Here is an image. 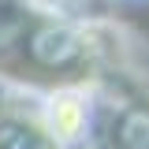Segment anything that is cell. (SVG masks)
<instances>
[{
    "instance_id": "6da1fadb",
    "label": "cell",
    "mask_w": 149,
    "mask_h": 149,
    "mask_svg": "<svg viewBox=\"0 0 149 149\" xmlns=\"http://www.w3.org/2000/svg\"><path fill=\"white\" fill-rule=\"evenodd\" d=\"M138 37L108 15H78L45 0H0V82L45 93L67 82H97L123 63Z\"/></svg>"
},
{
    "instance_id": "7a4b0ae2",
    "label": "cell",
    "mask_w": 149,
    "mask_h": 149,
    "mask_svg": "<svg viewBox=\"0 0 149 149\" xmlns=\"http://www.w3.org/2000/svg\"><path fill=\"white\" fill-rule=\"evenodd\" d=\"M97 116L90 149H149V67L138 49L97 74Z\"/></svg>"
},
{
    "instance_id": "3957f363",
    "label": "cell",
    "mask_w": 149,
    "mask_h": 149,
    "mask_svg": "<svg viewBox=\"0 0 149 149\" xmlns=\"http://www.w3.org/2000/svg\"><path fill=\"white\" fill-rule=\"evenodd\" d=\"M41 112L52 138L63 149H90L93 116H97V86L93 82H67L41 93Z\"/></svg>"
},
{
    "instance_id": "277c9868",
    "label": "cell",
    "mask_w": 149,
    "mask_h": 149,
    "mask_svg": "<svg viewBox=\"0 0 149 149\" xmlns=\"http://www.w3.org/2000/svg\"><path fill=\"white\" fill-rule=\"evenodd\" d=\"M0 149H63L41 112V93L0 82Z\"/></svg>"
},
{
    "instance_id": "5b68a950",
    "label": "cell",
    "mask_w": 149,
    "mask_h": 149,
    "mask_svg": "<svg viewBox=\"0 0 149 149\" xmlns=\"http://www.w3.org/2000/svg\"><path fill=\"white\" fill-rule=\"evenodd\" d=\"M104 4H149V0H104Z\"/></svg>"
}]
</instances>
